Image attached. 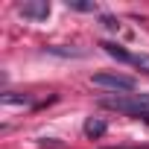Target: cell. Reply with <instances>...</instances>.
Instances as JSON below:
<instances>
[{
	"label": "cell",
	"mask_w": 149,
	"mask_h": 149,
	"mask_svg": "<svg viewBox=\"0 0 149 149\" xmlns=\"http://www.w3.org/2000/svg\"><path fill=\"white\" fill-rule=\"evenodd\" d=\"M102 108H114V111H126V114H146L149 108V94H117V97H102L100 100Z\"/></svg>",
	"instance_id": "cell-1"
},
{
	"label": "cell",
	"mask_w": 149,
	"mask_h": 149,
	"mask_svg": "<svg viewBox=\"0 0 149 149\" xmlns=\"http://www.w3.org/2000/svg\"><path fill=\"white\" fill-rule=\"evenodd\" d=\"M91 82L100 85V88L117 91V94H132L134 91V79L132 76H123V73H94Z\"/></svg>",
	"instance_id": "cell-2"
},
{
	"label": "cell",
	"mask_w": 149,
	"mask_h": 149,
	"mask_svg": "<svg viewBox=\"0 0 149 149\" xmlns=\"http://www.w3.org/2000/svg\"><path fill=\"white\" fill-rule=\"evenodd\" d=\"M21 15L24 18H32V21H41L50 15V3L47 0H35V3H24L21 6Z\"/></svg>",
	"instance_id": "cell-3"
},
{
	"label": "cell",
	"mask_w": 149,
	"mask_h": 149,
	"mask_svg": "<svg viewBox=\"0 0 149 149\" xmlns=\"http://www.w3.org/2000/svg\"><path fill=\"white\" fill-rule=\"evenodd\" d=\"M100 47H102V50H105V53H108L111 58H117V61H132V56H129V53H126L123 47L111 44V41H105V44H100Z\"/></svg>",
	"instance_id": "cell-4"
},
{
	"label": "cell",
	"mask_w": 149,
	"mask_h": 149,
	"mask_svg": "<svg viewBox=\"0 0 149 149\" xmlns=\"http://www.w3.org/2000/svg\"><path fill=\"white\" fill-rule=\"evenodd\" d=\"M105 129H108V126H105L102 120H97V117H91V120L85 123V134H88V137H102Z\"/></svg>",
	"instance_id": "cell-5"
},
{
	"label": "cell",
	"mask_w": 149,
	"mask_h": 149,
	"mask_svg": "<svg viewBox=\"0 0 149 149\" xmlns=\"http://www.w3.org/2000/svg\"><path fill=\"white\" fill-rule=\"evenodd\" d=\"M53 56H85V50H73V47H47Z\"/></svg>",
	"instance_id": "cell-6"
},
{
	"label": "cell",
	"mask_w": 149,
	"mask_h": 149,
	"mask_svg": "<svg viewBox=\"0 0 149 149\" xmlns=\"http://www.w3.org/2000/svg\"><path fill=\"white\" fill-rule=\"evenodd\" d=\"M67 6L76 9V12H94L97 9V3H85V0H67Z\"/></svg>",
	"instance_id": "cell-7"
},
{
	"label": "cell",
	"mask_w": 149,
	"mask_h": 149,
	"mask_svg": "<svg viewBox=\"0 0 149 149\" xmlns=\"http://www.w3.org/2000/svg\"><path fill=\"white\" fill-rule=\"evenodd\" d=\"M132 64H137L140 70L149 73V53H140V56H132Z\"/></svg>",
	"instance_id": "cell-8"
},
{
	"label": "cell",
	"mask_w": 149,
	"mask_h": 149,
	"mask_svg": "<svg viewBox=\"0 0 149 149\" xmlns=\"http://www.w3.org/2000/svg\"><path fill=\"white\" fill-rule=\"evenodd\" d=\"M102 24H105V29H120V24H117L114 18H108V15L102 18Z\"/></svg>",
	"instance_id": "cell-9"
},
{
	"label": "cell",
	"mask_w": 149,
	"mask_h": 149,
	"mask_svg": "<svg viewBox=\"0 0 149 149\" xmlns=\"http://www.w3.org/2000/svg\"><path fill=\"white\" fill-rule=\"evenodd\" d=\"M140 117H143V120H146V123H149V111H146V114H140Z\"/></svg>",
	"instance_id": "cell-10"
}]
</instances>
